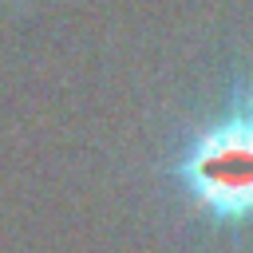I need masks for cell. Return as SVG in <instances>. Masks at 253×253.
<instances>
[{
	"label": "cell",
	"mask_w": 253,
	"mask_h": 253,
	"mask_svg": "<svg viewBox=\"0 0 253 253\" xmlns=\"http://www.w3.org/2000/svg\"><path fill=\"white\" fill-rule=\"evenodd\" d=\"M178 178L198 210H206L213 221H253V123L241 115L206 126L186 146Z\"/></svg>",
	"instance_id": "obj_1"
},
{
	"label": "cell",
	"mask_w": 253,
	"mask_h": 253,
	"mask_svg": "<svg viewBox=\"0 0 253 253\" xmlns=\"http://www.w3.org/2000/svg\"><path fill=\"white\" fill-rule=\"evenodd\" d=\"M245 119H249V123H253V95H249V115H245Z\"/></svg>",
	"instance_id": "obj_2"
}]
</instances>
